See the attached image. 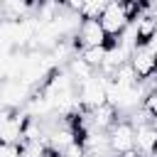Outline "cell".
<instances>
[{"label":"cell","instance_id":"1","mask_svg":"<svg viewBox=\"0 0 157 157\" xmlns=\"http://www.w3.org/2000/svg\"><path fill=\"white\" fill-rule=\"evenodd\" d=\"M27 120H29V115L25 110L0 108V142L20 147L25 142V125H27Z\"/></svg>","mask_w":157,"mask_h":157},{"label":"cell","instance_id":"2","mask_svg":"<svg viewBox=\"0 0 157 157\" xmlns=\"http://www.w3.org/2000/svg\"><path fill=\"white\" fill-rule=\"evenodd\" d=\"M98 20H101V27L105 29V34H108L110 42L118 39V37L128 29V25L132 22V17H130V12L125 10L123 0H113V2L103 10V15H101Z\"/></svg>","mask_w":157,"mask_h":157},{"label":"cell","instance_id":"3","mask_svg":"<svg viewBox=\"0 0 157 157\" xmlns=\"http://www.w3.org/2000/svg\"><path fill=\"white\" fill-rule=\"evenodd\" d=\"M105 88H108V78L101 76V74H93L91 78L81 81V83L76 86V93H78V103H81V108L93 110V108L108 103V101H105Z\"/></svg>","mask_w":157,"mask_h":157},{"label":"cell","instance_id":"4","mask_svg":"<svg viewBox=\"0 0 157 157\" xmlns=\"http://www.w3.org/2000/svg\"><path fill=\"white\" fill-rule=\"evenodd\" d=\"M32 86H27L22 78H7L0 83V108L7 110H22L27 101L32 98Z\"/></svg>","mask_w":157,"mask_h":157},{"label":"cell","instance_id":"5","mask_svg":"<svg viewBox=\"0 0 157 157\" xmlns=\"http://www.w3.org/2000/svg\"><path fill=\"white\" fill-rule=\"evenodd\" d=\"M108 42L110 39H108L105 29L101 27V20H83L81 27H78V32H76V37H74V44H76L78 52L88 49V47H103Z\"/></svg>","mask_w":157,"mask_h":157},{"label":"cell","instance_id":"6","mask_svg":"<svg viewBox=\"0 0 157 157\" xmlns=\"http://www.w3.org/2000/svg\"><path fill=\"white\" fill-rule=\"evenodd\" d=\"M128 64L132 66V71L137 74L140 81H147V78H152V76H157V54H155L147 44H137V47L132 49Z\"/></svg>","mask_w":157,"mask_h":157},{"label":"cell","instance_id":"7","mask_svg":"<svg viewBox=\"0 0 157 157\" xmlns=\"http://www.w3.org/2000/svg\"><path fill=\"white\" fill-rule=\"evenodd\" d=\"M108 140L115 155L125 150H135V125L130 120H115L113 128L108 130Z\"/></svg>","mask_w":157,"mask_h":157},{"label":"cell","instance_id":"8","mask_svg":"<svg viewBox=\"0 0 157 157\" xmlns=\"http://www.w3.org/2000/svg\"><path fill=\"white\" fill-rule=\"evenodd\" d=\"M135 125V150L142 155V157H152L155 150H157V125L150 120H142V123H132Z\"/></svg>","mask_w":157,"mask_h":157},{"label":"cell","instance_id":"9","mask_svg":"<svg viewBox=\"0 0 157 157\" xmlns=\"http://www.w3.org/2000/svg\"><path fill=\"white\" fill-rule=\"evenodd\" d=\"M105 52H108V44H103V47H88V49H81L78 52V56L91 66V69H101L103 66V61H105Z\"/></svg>","mask_w":157,"mask_h":157},{"label":"cell","instance_id":"10","mask_svg":"<svg viewBox=\"0 0 157 157\" xmlns=\"http://www.w3.org/2000/svg\"><path fill=\"white\" fill-rule=\"evenodd\" d=\"M110 2H113V0H86L83 7H81V17H83V20H98Z\"/></svg>","mask_w":157,"mask_h":157},{"label":"cell","instance_id":"11","mask_svg":"<svg viewBox=\"0 0 157 157\" xmlns=\"http://www.w3.org/2000/svg\"><path fill=\"white\" fill-rule=\"evenodd\" d=\"M142 110L150 115V120L157 123V86L147 91V96H145V101H142Z\"/></svg>","mask_w":157,"mask_h":157},{"label":"cell","instance_id":"12","mask_svg":"<svg viewBox=\"0 0 157 157\" xmlns=\"http://www.w3.org/2000/svg\"><path fill=\"white\" fill-rule=\"evenodd\" d=\"M0 157H20V147L2 145V142H0Z\"/></svg>","mask_w":157,"mask_h":157},{"label":"cell","instance_id":"13","mask_svg":"<svg viewBox=\"0 0 157 157\" xmlns=\"http://www.w3.org/2000/svg\"><path fill=\"white\" fill-rule=\"evenodd\" d=\"M118 157H142V155H140L137 150H125V152H120Z\"/></svg>","mask_w":157,"mask_h":157},{"label":"cell","instance_id":"14","mask_svg":"<svg viewBox=\"0 0 157 157\" xmlns=\"http://www.w3.org/2000/svg\"><path fill=\"white\" fill-rule=\"evenodd\" d=\"M155 81H157V78H155Z\"/></svg>","mask_w":157,"mask_h":157}]
</instances>
